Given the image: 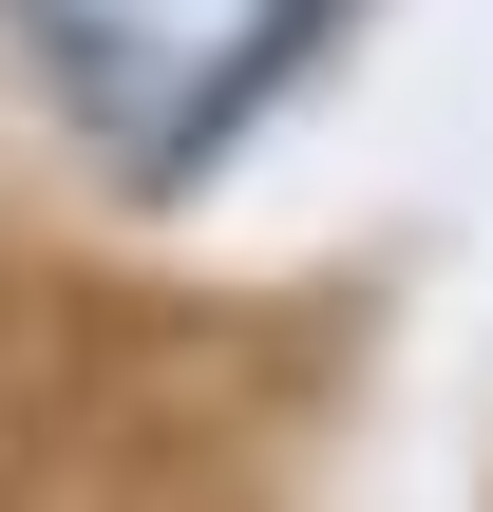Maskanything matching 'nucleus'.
Returning a JSON list of instances; mask_svg holds the SVG:
<instances>
[{
    "mask_svg": "<svg viewBox=\"0 0 493 512\" xmlns=\"http://www.w3.org/2000/svg\"><path fill=\"white\" fill-rule=\"evenodd\" d=\"M323 19H342V0H0L38 114H57L76 152H114L133 190L209 171V152L323 57Z\"/></svg>",
    "mask_w": 493,
    "mask_h": 512,
    "instance_id": "f257e3e1",
    "label": "nucleus"
}]
</instances>
